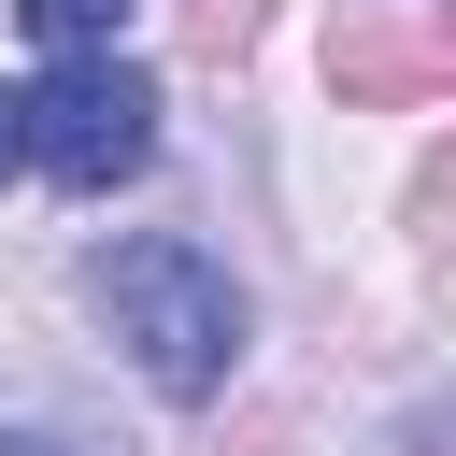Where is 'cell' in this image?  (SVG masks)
<instances>
[{"label":"cell","mask_w":456,"mask_h":456,"mask_svg":"<svg viewBox=\"0 0 456 456\" xmlns=\"http://www.w3.org/2000/svg\"><path fill=\"white\" fill-rule=\"evenodd\" d=\"M86 285H100L114 342L142 356V385H157V399H214V385H228V356H242V285H228L200 242L142 228V242H114Z\"/></svg>","instance_id":"obj_1"},{"label":"cell","mask_w":456,"mask_h":456,"mask_svg":"<svg viewBox=\"0 0 456 456\" xmlns=\"http://www.w3.org/2000/svg\"><path fill=\"white\" fill-rule=\"evenodd\" d=\"M28 157L71 185V200H100V185H128L142 157H157V86L100 43V57H57L43 86H28Z\"/></svg>","instance_id":"obj_2"},{"label":"cell","mask_w":456,"mask_h":456,"mask_svg":"<svg viewBox=\"0 0 456 456\" xmlns=\"http://www.w3.org/2000/svg\"><path fill=\"white\" fill-rule=\"evenodd\" d=\"M328 86H342V100H456V0H413V14H342Z\"/></svg>","instance_id":"obj_3"},{"label":"cell","mask_w":456,"mask_h":456,"mask_svg":"<svg viewBox=\"0 0 456 456\" xmlns=\"http://www.w3.org/2000/svg\"><path fill=\"white\" fill-rule=\"evenodd\" d=\"M14 14H28V28L57 43V57H100V43L128 28V0H14Z\"/></svg>","instance_id":"obj_4"},{"label":"cell","mask_w":456,"mask_h":456,"mask_svg":"<svg viewBox=\"0 0 456 456\" xmlns=\"http://www.w3.org/2000/svg\"><path fill=\"white\" fill-rule=\"evenodd\" d=\"M256 28H271V0H185V43L200 57H242Z\"/></svg>","instance_id":"obj_5"},{"label":"cell","mask_w":456,"mask_h":456,"mask_svg":"<svg viewBox=\"0 0 456 456\" xmlns=\"http://www.w3.org/2000/svg\"><path fill=\"white\" fill-rule=\"evenodd\" d=\"M413 214H428V228H442V242H456V142H442V157H428V185H413Z\"/></svg>","instance_id":"obj_6"},{"label":"cell","mask_w":456,"mask_h":456,"mask_svg":"<svg viewBox=\"0 0 456 456\" xmlns=\"http://www.w3.org/2000/svg\"><path fill=\"white\" fill-rule=\"evenodd\" d=\"M28 157V86H0V171Z\"/></svg>","instance_id":"obj_7"},{"label":"cell","mask_w":456,"mask_h":456,"mask_svg":"<svg viewBox=\"0 0 456 456\" xmlns=\"http://www.w3.org/2000/svg\"><path fill=\"white\" fill-rule=\"evenodd\" d=\"M0 456H43V442H0Z\"/></svg>","instance_id":"obj_8"}]
</instances>
